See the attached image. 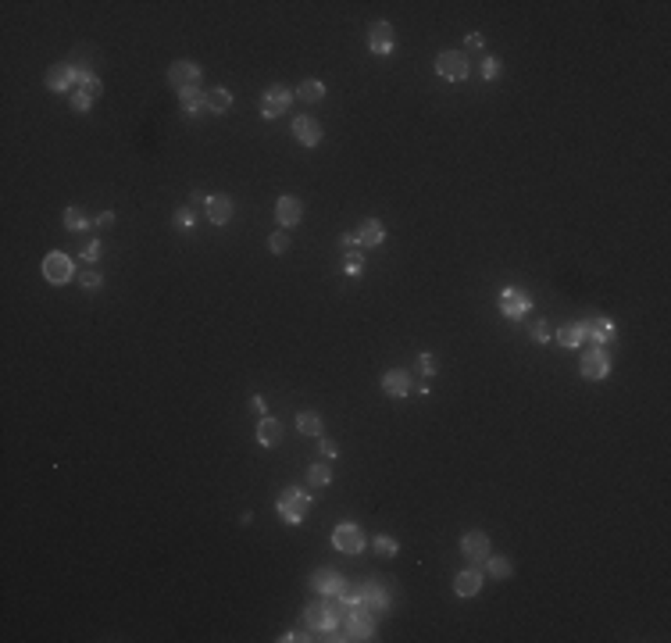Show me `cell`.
Listing matches in <instances>:
<instances>
[{"label":"cell","instance_id":"1","mask_svg":"<svg viewBox=\"0 0 671 643\" xmlns=\"http://www.w3.org/2000/svg\"><path fill=\"white\" fill-rule=\"evenodd\" d=\"M311 504H314V497H311V493H304L300 486H289V490H282V493H279L275 511H279V518H282L286 526H300V522H304V515L311 511Z\"/></svg>","mask_w":671,"mask_h":643},{"label":"cell","instance_id":"2","mask_svg":"<svg viewBox=\"0 0 671 643\" xmlns=\"http://www.w3.org/2000/svg\"><path fill=\"white\" fill-rule=\"evenodd\" d=\"M578 372H582V379H590V383H600V379H607V376H611V358H607V350H600V347L582 350Z\"/></svg>","mask_w":671,"mask_h":643},{"label":"cell","instance_id":"3","mask_svg":"<svg viewBox=\"0 0 671 643\" xmlns=\"http://www.w3.org/2000/svg\"><path fill=\"white\" fill-rule=\"evenodd\" d=\"M436 72L443 79H450V82H465L471 65H468V57L460 50H443V54H436Z\"/></svg>","mask_w":671,"mask_h":643},{"label":"cell","instance_id":"4","mask_svg":"<svg viewBox=\"0 0 671 643\" xmlns=\"http://www.w3.org/2000/svg\"><path fill=\"white\" fill-rule=\"evenodd\" d=\"M43 276H47V282H54V286H65V282H72V276H75V265H72L68 254L50 251V254L43 258Z\"/></svg>","mask_w":671,"mask_h":643},{"label":"cell","instance_id":"5","mask_svg":"<svg viewBox=\"0 0 671 643\" xmlns=\"http://www.w3.org/2000/svg\"><path fill=\"white\" fill-rule=\"evenodd\" d=\"M529 307H532V300H529L525 289H518V286H503V289H500V311H503L507 318L529 315Z\"/></svg>","mask_w":671,"mask_h":643},{"label":"cell","instance_id":"6","mask_svg":"<svg viewBox=\"0 0 671 643\" xmlns=\"http://www.w3.org/2000/svg\"><path fill=\"white\" fill-rule=\"evenodd\" d=\"M332 547L343 550V554H361L364 550V532L353 522H343V526H336V532H332Z\"/></svg>","mask_w":671,"mask_h":643},{"label":"cell","instance_id":"7","mask_svg":"<svg viewBox=\"0 0 671 643\" xmlns=\"http://www.w3.org/2000/svg\"><path fill=\"white\" fill-rule=\"evenodd\" d=\"M371 636H375V622H371L368 608L364 604L350 608L347 611V640H371Z\"/></svg>","mask_w":671,"mask_h":643},{"label":"cell","instance_id":"8","mask_svg":"<svg viewBox=\"0 0 671 643\" xmlns=\"http://www.w3.org/2000/svg\"><path fill=\"white\" fill-rule=\"evenodd\" d=\"M293 97H297V93L286 90V86H268L264 97H261V115L264 118H279L289 104H293Z\"/></svg>","mask_w":671,"mask_h":643},{"label":"cell","instance_id":"9","mask_svg":"<svg viewBox=\"0 0 671 643\" xmlns=\"http://www.w3.org/2000/svg\"><path fill=\"white\" fill-rule=\"evenodd\" d=\"M79 82H82V72L75 65H54L47 72V90L50 93H68L72 86H79Z\"/></svg>","mask_w":671,"mask_h":643},{"label":"cell","instance_id":"10","mask_svg":"<svg viewBox=\"0 0 671 643\" xmlns=\"http://www.w3.org/2000/svg\"><path fill=\"white\" fill-rule=\"evenodd\" d=\"M460 554L468 557V565H482L489 557V536L478 532V529L465 532V540H460Z\"/></svg>","mask_w":671,"mask_h":643},{"label":"cell","instance_id":"11","mask_svg":"<svg viewBox=\"0 0 671 643\" xmlns=\"http://www.w3.org/2000/svg\"><path fill=\"white\" fill-rule=\"evenodd\" d=\"M578 325H582V336L593 347H603V343H611L618 336V325L611 318H590V322H578Z\"/></svg>","mask_w":671,"mask_h":643},{"label":"cell","instance_id":"12","mask_svg":"<svg viewBox=\"0 0 671 643\" xmlns=\"http://www.w3.org/2000/svg\"><path fill=\"white\" fill-rule=\"evenodd\" d=\"M368 47H371V54H379V57L393 54V47H396L393 22H375V26L368 29Z\"/></svg>","mask_w":671,"mask_h":643},{"label":"cell","instance_id":"13","mask_svg":"<svg viewBox=\"0 0 671 643\" xmlns=\"http://www.w3.org/2000/svg\"><path fill=\"white\" fill-rule=\"evenodd\" d=\"M293 136H297V143L300 147H318L322 143V126H318V118H311V115H297L293 118Z\"/></svg>","mask_w":671,"mask_h":643},{"label":"cell","instance_id":"14","mask_svg":"<svg viewBox=\"0 0 671 643\" xmlns=\"http://www.w3.org/2000/svg\"><path fill=\"white\" fill-rule=\"evenodd\" d=\"M168 82H172L175 90H190L200 82V65L197 61H175L172 68H168Z\"/></svg>","mask_w":671,"mask_h":643},{"label":"cell","instance_id":"15","mask_svg":"<svg viewBox=\"0 0 671 643\" xmlns=\"http://www.w3.org/2000/svg\"><path fill=\"white\" fill-rule=\"evenodd\" d=\"M275 218H279V225H286V229L300 225V218H304V204H300V197H279V200H275Z\"/></svg>","mask_w":671,"mask_h":643},{"label":"cell","instance_id":"16","mask_svg":"<svg viewBox=\"0 0 671 643\" xmlns=\"http://www.w3.org/2000/svg\"><path fill=\"white\" fill-rule=\"evenodd\" d=\"M204 207H207V222L211 225H225L228 218H233V200H228L225 193H211L204 200Z\"/></svg>","mask_w":671,"mask_h":643},{"label":"cell","instance_id":"17","mask_svg":"<svg viewBox=\"0 0 671 643\" xmlns=\"http://www.w3.org/2000/svg\"><path fill=\"white\" fill-rule=\"evenodd\" d=\"M311 586L318 590L322 597H336V593H340V586H343V575L336 572V568H318V572L311 575Z\"/></svg>","mask_w":671,"mask_h":643},{"label":"cell","instance_id":"18","mask_svg":"<svg viewBox=\"0 0 671 643\" xmlns=\"http://www.w3.org/2000/svg\"><path fill=\"white\" fill-rule=\"evenodd\" d=\"M179 108H182V115H190V118L204 115V111H207V93H204L200 86L179 90Z\"/></svg>","mask_w":671,"mask_h":643},{"label":"cell","instance_id":"19","mask_svg":"<svg viewBox=\"0 0 671 643\" xmlns=\"http://www.w3.org/2000/svg\"><path fill=\"white\" fill-rule=\"evenodd\" d=\"M382 390L389 393V397H407V393L414 390V383H411V376L404 368H389L382 376Z\"/></svg>","mask_w":671,"mask_h":643},{"label":"cell","instance_id":"20","mask_svg":"<svg viewBox=\"0 0 671 643\" xmlns=\"http://www.w3.org/2000/svg\"><path fill=\"white\" fill-rule=\"evenodd\" d=\"M382 240H386V225L379 218H364L358 225V247H361V251H364V247H379Z\"/></svg>","mask_w":671,"mask_h":643},{"label":"cell","instance_id":"21","mask_svg":"<svg viewBox=\"0 0 671 643\" xmlns=\"http://www.w3.org/2000/svg\"><path fill=\"white\" fill-rule=\"evenodd\" d=\"M364 608H371V611H386L389 608V593H386V586L379 583V579L364 583Z\"/></svg>","mask_w":671,"mask_h":643},{"label":"cell","instance_id":"22","mask_svg":"<svg viewBox=\"0 0 671 643\" xmlns=\"http://www.w3.org/2000/svg\"><path fill=\"white\" fill-rule=\"evenodd\" d=\"M478 586H482V575H478V568L471 565V568H465L457 579H454V590H457V597H475L478 593Z\"/></svg>","mask_w":671,"mask_h":643},{"label":"cell","instance_id":"23","mask_svg":"<svg viewBox=\"0 0 671 643\" xmlns=\"http://www.w3.org/2000/svg\"><path fill=\"white\" fill-rule=\"evenodd\" d=\"M279 440H282V425H279V419H261V422H257V443H261V447H279Z\"/></svg>","mask_w":671,"mask_h":643},{"label":"cell","instance_id":"24","mask_svg":"<svg viewBox=\"0 0 671 643\" xmlns=\"http://www.w3.org/2000/svg\"><path fill=\"white\" fill-rule=\"evenodd\" d=\"M340 604H343V611H350V608H358V604H364V586H358V583H347L343 579V586H340Z\"/></svg>","mask_w":671,"mask_h":643},{"label":"cell","instance_id":"25","mask_svg":"<svg viewBox=\"0 0 671 643\" xmlns=\"http://www.w3.org/2000/svg\"><path fill=\"white\" fill-rule=\"evenodd\" d=\"M297 429H300V436L322 440V419H318L314 411H300V414H297Z\"/></svg>","mask_w":671,"mask_h":643},{"label":"cell","instance_id":"26","mask_svg":"<svg viewBox=\"0 0 671 643\" xmlns=\"http://www.w3.org/2000/svg\"><path fill=\"white\" fill-rule=\"evenodd\" d=\"M228 108H233V93H228L225 86L207 93V111H211V115H225Z\"/></svg>","mask_w":671,"mask_h":643},{"label":"cell","instance_id":"27","mask_svg":"<svg viewBox=\"0 0 671 643\" xmlns=\"http://www.w3.org/2000/svg\"><path fill=\"white\" fill-rule=\"evenodd\" d=\"M65 229H68V233H86V229H90V218L82 215V207H75V204L65 207Z\"/></svg>","mask_w":671,"mask_h":643},{"label":"cell","instance_id":"28","mask_svg":"<svg viewBox=\"0 0 671 643\" xmlns=\"http://www.w3.org/2000/svg\"><path fill=\"white\" fill-rule=\"evenodd\" d=\"M557 343L561 347H568V350H575V347H582L585 343V336H582V325L578 322H572V325H564L561 333H557Z\"/></svg>","mask_w":671,"mask_h":643},{"label":"cell","instance_id":"29","mask_svg":"<svg viewBox=\"0 0 671 643\" xmlns=\"http://www.w3.org/2000/svg\"><path fill=\"white\" fill-rule=\"evenodd\" d=\"M297 97H300V100H311V104H314V100H322V97H325V86H322L318 79H304L300 86H297Z\"/></svg>","mask_w":671,"mask_h":643},{"label":"cell","instance_id":"30","mask_svg":"<svg viewBox=\"0 0 671 643\" xmlns=\"http://www.w3.org/2000/svg\"><path fill=\"white\" fill-rule=\"evenodd\" d=\"M486 572L493 575V579H511V572H514V565L507 562V557H486Z\"/></svg>","mask_w":671,"mask_h":643},{"label":"cell","instance_id":"31","mask_svg":"<svg viewBox=\"0 0 671 643\" xmlns=\"http://www.w3.org/2000/svg\"><path fill=\"white\" fill-rule=\"evenodd\" d=\"M343 272H347V276H364V254L358 251V247L343 254Z\"/></svg>","mask_w":671,"mask_h":643},{"label":"cell","instance_id":"32","mask_svg":"<svg viewBox=\"0 0 671 643\" xmlns=\"http://www.w3.org/2000/svg\"><path fill=\"white\" fill-rule=\"evenodd\" d=\"M307 483H311V486H329V483H332V468L322 465V461L311 465V468H307Z\"/></svg>","mask_w":671,"mask_h":643},{"label":"cell","instance_id":"33","mask_svg":"<svg viewBox=\"0 0 671 643\" xmlns=\"http://www.w3.org/2000/svg\"><path fill=\"white\" fill-rule=\"evenodd\" d=\"M371 547H375V554H382V557H396V550H400V544H396L393 540V536H375V540H371Z\"/></svg>","mask_w":671,"mask_h":643},{"label":"cell","instance_id":"34","mask_svg":"<svg viewBox=\"0 0 671 643\" xmlns=\"http://www.w3.org/2000/svg\"><path fill=\"white\" fill-rule=\"evenodd\" d=\"M79 93H86V97H100L104 93V82L90 72V75H82V82H79Z\"/></svg>","mask_w":671,"mask_h":643},{"label":"cell","instance_id":"35","mask_svg":"<svg viewBox=\"0 0 671 643\" xmlns=\"http://www.w3.org/2000/svg\"><path fill=\"white\" fill-rule=\"evenodd\" d=\"M172 225H175V229H186V233H190L193 225H197V215L190 211V207H179L175 218H172Z\"/></svg>","mask_w":671,"mask_h":643},{"label":"cell","instance_id":"36","mask_svg":"<svg viewBox=\"0 0 671 643\" xmlns=\"http://www.w3.org/2000/svg\"><path fill=\"white\" fill-rule=\"evenodd\" d=\"M79 282L86 286V289H100V282H104V276L97 272V268H86V272H79Z\"/></svg>","mask_w":671,"mask_h":643},{"label":"cell","instance_id":"37","mask_svg":"<svg viewBox=\"0 0 671 643\" xmlns=\"http://www.w3.org/2000/svg\"><path fill=\"white\" fill-rule=\"evenodd\" d=\"M68 100H72V111H75V115H86V111H90V104H93V97L79 93V90H75V93H72Z\"/></svg>","mask_w":671,"mask_h":643},{"label":"cell","instance_id":"38","mask_svg":"<svg viewBox=\"0 0 671 643\" xmlns=\"http://www.w3.org/2000/svg\"><path fill=\"white\" fill-rule=\"evenodd\" d=\"M286 247H289V236H282V233H271L268 236V251L271 254H286Z\"/></svg>","mask_w":671,"mask_h":643},{"label":"cell","instance_id":"39","mask_svg":"<svg viewBox=\"0 0 671 643\" xmlns=\"http://www.w3.org/2000/svg\"><path fill=\"white\" fill-rule=\"evenodd\" d=\"M500 75V57H486L482 61V79H496Z\"/></svg>","mask_w":671,"mask_h":643},{"label":"cell","instance_id":"40","mask_svg":"<svg viewBox=\"0 0 671 643\" xmlns=\"http://www.w3.org/2000/svg\"><path fill=\"white\" fill-rule=\"evenodd\" d=\"M418 372H422V376H436V358L422 354V358H418Z\"/></svg>","mask_w":671,"mask_h":643},{"label":"cell","instance_id":"41","mask_svg":"<svg viewBox=\"0 0 671 643\" xmlns=\"http://www.w3.org/2000/svg\"><path fill=\"white\" fill-rule=\"evenodd\" d=\"M532 336H536L539 343H550V340H554V333H550V325H547V322H536V329H532Z\"/></svg>","mask_w":671,"mask_h":643},{"label":"cell","instance_id":"42","mask_svg":"<svg viewBox=\"0 0 671 643\" xmlns=\"http://www.w3.org/2000/svg\"><path fill=\"white\" fill-rule=\"evenodd\" d=\"M318 450H322V458H340V443H332V440H318Z\"/></svg>","mask_w":671,"mask_h":643},{"label":"cell","instance_id":"43","mask_svg":"<svg viewBox=\"0 0 671 643\" xmlns=\"http://www.w3.org/2000/svg\"><path fill=\"white\" fill-rule=\"evenodd\" d=\"M82 261H100V240H90L86 251H82Z\"/></svg>","mask_w":671,"mask_h":643},{"label":"cell","instance_id":"44","mask_svg":"<svg viewBox=\"0 0 671 643\" xmlns=\"http://www.w3.org/2000/svg\"><path fill=\"white\" fill-rule=\"evenodd\" d=\"M482 44H486V36H482V32H468L465 36V47L468 50H482Z\"/></svg>","mask_w":671,"mask_h":643},{"label":"cell","instance_id":"45","mask_svg":"<svg viewBox=\"0 0 671 643\" xmlns=\"http://www.w3.org/2000/svg\"><path fill=\"white\" fill-rule=\"evenodd\" d=\"M97 229H111V225H115V211H104V215H97Z\"/></svg>","mask_w":671,"mask_h":643},{"label":"cell","instance_id":"46","mask_svg":"<svg viewBox=\"0 0 671 643\" xmlns=\"http://www.w3.org/2000/svg\"><path fill=\"white\" fill-rule=\"evenodd\" d=\"M340 243H343V251H353V247H358V233H343Z\"/></svg>","mask_w":671,"mask_h":643},{"label":"cell","instance_id":"47","mask_svg":"<svg viewBox=\"0 0 671 643\" xmlns=\"http://www.w3.org/2000/svg\"><path fill=\"white\" fill-rule=\"evenodd\" d=\"M250 407H254L257 414H264V397H250Z\"/></svg>","mask_w":671,"mask_h":643}]
</instances>
